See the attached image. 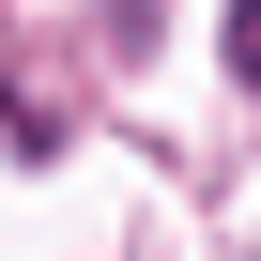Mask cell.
I'll return each mask as SVG.
<instances>
[{
    "instance_id": "6da1fadb",
    "label": "cell",
    "mask_w": 261,
    "mask_h": 261,
    "mask_svg": "<svg viewBox=\"0 0 261 261\" xmlns=\"http://www.w3.org/2000/svg\"><path fill=\"white\" fill-rule=\"evenodd\" d=\"M230 77L261 92V0H230Z\"/></svg>"
}]
</instances>
